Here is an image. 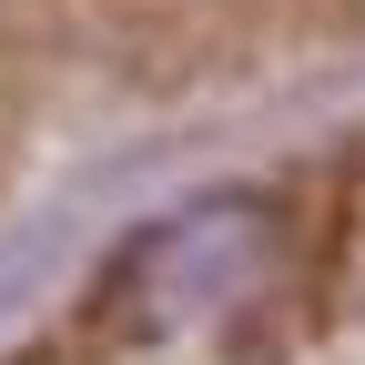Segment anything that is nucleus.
Returning a JSON list of instances; mask_svg holds the SVG:
<instances>
[{
  "mask_svg": "<svg viewBox=\"0 0 365 365\" xmlns=\"http://www.w3.org/2000/svg\"><path fill=\"white\" fill-rule=\"evenodd\" d=\"M274 274H284L274 213H264L254 193H223V203H193V213L153 223L143 244H122L112 284H122V304H143V325L173 335V325H213L223 304L264 294Z\"/></svg>",
  "mask_w": 365,
  "mask_h": 365,
  "instance_id": "f257e3e1",
  "label": "nucleus"
},
{
  "mask_svg": "<svg viewBox=\"0 0 365 365\" xmlns=\"http://www.w3.org/2000/svg\"><path fill=\"white\" fill-rule=\"evenodd\" d=\"M254 11H345V0H254Z\"/></svg>",
  "mask_w": 365,
  "mask_h": 365,
  "instance_id": "f03ea898",
  "label": "nucleus"
},
{
  "mask_svg": "<svg viewBox=\"0 0 365 365\" xmlns=\"http://www.w3.org/2000/svg\"><path fill=\"white\" fill-rule=\"evenodd\" d=\"M0 102H11V21H0Z\"/></svg>",
  "mask_w": 365,
  "mask_h": 365,
  "instance_id": "7ed1b4c3",
  "label": "nucleus"
}]
</instances>
